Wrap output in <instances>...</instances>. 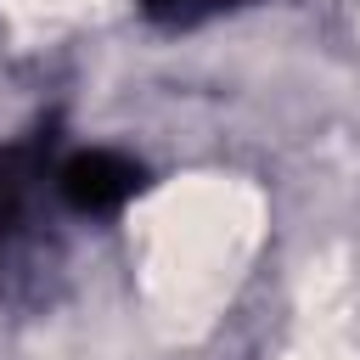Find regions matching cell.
I'll return each instance as SVG.
<instances>
[{
  "label": "cell",
  "instance_id": "obj_2",
  "mask_svg": "<svg viewBox=\"0 0 360 360\" xmlns=\"http://www.w3.org/2000/svg\"><path fill=\"white\" fill-rule=\"evenodd\" d=\"M51 158V141L34 135V141H17V146H0V236L17 231V219L28 214V197H34V180Z\"/></svg>",
  "mask_w": 360,
  "mask_h": 360
},
{
  "label": "cell",
  "instance_id": "obj_1",
  "mask_svg": "<svg viewBox=\"0 0 360 360\" xmlns=\"http://www.w3.org/2000/svg\"><path fill=\"white\" fill-rule=\"evenodd\" d=\"M56 186H62L68 208H79V214H112V208H124L141 191V163H129L124 152H107V146L73 152L56 169Z\"/></svg>",
  "mask_w": 360,
  "mask_h": 360
},
{
  "label": "cell",
  "instance_id": "obj_3",
  "mask_svg": "<svg viewBox=\"0 0 360 360\" xmlns=\"http://www.w3.org/2000/svg\"><path fill=\"white\" fill-rule=\"evenodd\" d=\"M225 0H146V11L158 17V22H197V17H208V11H219Z\"/></svg>",
  "mask_w": 360,
  "mask_h": 360
}]
</instances>
